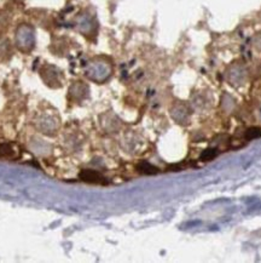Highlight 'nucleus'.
Wrapping results in <instances>:
<instances>
[{"mask_svg":"<svg viewBox=\"0 0 261 263\" xmlns=\"http://www.w3.org/2000/svg\"><path fill=\"white\" fill-rule=\"evenodd\" d=\"M80 177H81L84 181H86V182H92V183H103L104 182L103 181L104 178L102 177L98 172H96V171H92V170L82 171L81 175H80Z\"/></svg>","mask_w":261,"mask_h":263,"instance_id":"obj_2","label":"nucleus"},{"mask_svg":"<svg viewBox=\"0 0 261 263\" xmlns=\"http://www.w3.org/2000/svg\"><path fill=\"white\" fill-rule=\"evenodd\" d=\"M261 137V129L259 127H250L246 130V139H256Z\"/></svg>","mask_w":261,"mask_h":263,"instance_id":"obj_4","label":"nucleus"},{"mask_svg":"<svg viewBox=\"0 0 261 263\" xmlns=\"http://www.w3.org/2000/svg\"><path fill=\"white\" fill-rule=\"evenodd\" d=\"M215 156H217V151H215V149L209 148L202 152L200 159L203 161H209V160H212V159H214Z\"/></svg>","mask_w":261,"mask_h":263,"instance_id":"obj_5","label":"nucleus"},{"mask_svg":"<svg viewBox=\"0 0 261 263\" xmlns=\"http://www.w3.org/2000/svg\"><path fill=\"white\" fill-rule=\"evenodd\" d=\"M33 40H34V35H33V31L28 27H22L21 30L18 31L17 33V42L21 46L23 47H28L33 45Z\"/></svg>","mask_w":261,"mask_h":263,"instance_id":"obj_1","label":"nucleus"},{"mask_svg":"<svg viewBox=\"0 0 261 263\" xmlns=\"http://www.w3.org/2000/svg\"><path fill=\"white\" fill-rule=\"evenodd\" d=\"M138 170H139L140 172H143V173H146V175H152V173L157 172V169L155 168V166L150 165V164H147V163L140 164V165L138 166Z\"/></svg>","mask_w":261,"mask_h":263,"instance_id":"obj_3","label":"nucleus"}]
</instances>
